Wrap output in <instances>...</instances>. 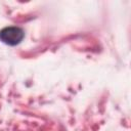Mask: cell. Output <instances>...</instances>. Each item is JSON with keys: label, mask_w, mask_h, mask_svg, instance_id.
<instances>
[{"label": "cell", "mask_w": 131, "mask_h": 131, "mask_svg": "<svg viewBox=\"0 0 131 131\" xmlns=\"http://www.w3.org/2000/svg\"><path fill=\"white\" fill-rule=\"evenodd\" d=\"M25 33L18 27H6L0 31V40L10 46L18 44L24 39Z\"/></svg>", "instance_id": "1"}]
</instances>
